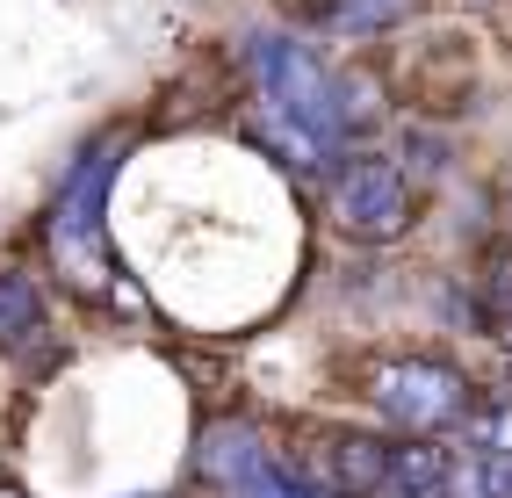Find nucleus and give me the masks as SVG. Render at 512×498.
Listing matches in <instances>:
<instances>
[{"mask_svg":"<svg viewBox=\"0 0 512 498\" xmlns=\"http://www.w3.org/2000/svg\"><path fill=\"white\" fill-rule=\"evenodd\" d=\"M37 311H44L37 282H29V275H0V332H29Z\"/></svg>","mask_w":512,"mask_h":498,"instance_id":"obj_4","label":"nucleus"},{"mask_svg":"<svg viewBox=\"0 0 512 498\" xmlns=\"http://www.w3.org/2000/svg\"><path fill=\"white\" fill-rule=\"evenodd\" d=\"M325 29H339V37H375V29H390L412 15V0H325Z\"/></svg>","mask_w":512,"mask_h":498,"instance_id":"obj_3","label":"nucleus"},{"mask_svg":"<svg viewBox=\"0 0 512 498\" xmlns=\"http://www.w3.org/2000/svg\"><path fill=\"white\" fill-rule=\"evenodd\" d=\"M484 325H491V340L512 347V260L491 268V282H484Z\"/></svg>","mask_w":512,"mask_h":498,"instance_id":"obj_5","label":"nucleus"},{"mask_svg":"<svg viewBox=\"0 0 512 498\" xmlns=\"http://www.w3.org/2000/svg\"><path fill=\"white\" fill-rule=\"evenodd\" d=\"M332 217L339 231H354V239H397L404 224H412V188H404V174L390 159H347L332 174Z\"/></svg>","mask_w":512,"mask_h":498,"instance_id":"obj_2","label":"nucleus"},{"mask_svg":"<svg viewBox=\"0 0 512 498\" xmlns=\"http://www.w3.org/2000/svg\"><path fill=\"white\" fill-rule=\"evenodd\" d=\"M368 397L383 405L390 426H404V434H448V426L469 419V383L448 369V361H383Z\"/></svg>","mask_w":512,"mask_h":498,"instance_id":"obj_1","label":"nucleus"}]
</instances>
